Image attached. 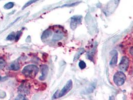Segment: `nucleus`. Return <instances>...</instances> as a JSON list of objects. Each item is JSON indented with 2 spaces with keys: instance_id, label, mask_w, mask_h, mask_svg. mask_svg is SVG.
Masks as SVG:
<instances>
[{
  "instance_id": "obj_3",
  "label": "nucleus",
  "mask_w": 133,
  "mask_h": 100,
  "mask_svg": "<svg viewBox=\"0 0 133 100\" xmlns=\"http://www.w3.org/2000/svg\"><path fill=\"white\" fill-rule=\"evenodd\" d=\"M72 88H73L72 81L69 80L67 83H66V85L64 87V88L62 89L61 92L58 94H57V93H56L54 96L58 95V96H57L56 98H61L67 94L72 89Z\"/></svg>"
},
{
  "instance_id": "obj_17",
  "label": "nucleus",
  "mask_w": 133,
  "mask_h": 100,
  "mask_svg": "<svg viewBox=\"0 0 133 100\" xmlns=\"http://www.w3.org/2000/svg\"><path fill=\"white\" fill-rule=\"evenodd\" d=\"M16 100H26L27 99L25 97V96L23 94H19L15 99Z\"/></svg>"
},
{
  "instance_id": "obj_13",
  "label": "nucleus",
  "mask_w": 133,
  "mask_h": 100,
  "mask_svg": "<svg viewBox=\"0 0 133 100\" xmlns=\"http://www.w3.org/2000/svg\"><path fill=\"white\" fill-rule=\"evenodd\" d=\"M14 6V4L12 2H10V3H8L7 4H6L5 6H4V8L5 9H7V10H9V9H10L11 8H12Z\"/></svg>"
},
{
  "instance_id": "obj_14",
  "label": "nucleus",
  "mask_w": 133,
  "mask_h": 100,
  "mask_svg": "<svg viewBox=\"0 0 133 100\" xmlns=\"http://www.w3.org/2000/svg\"><path fill=\"white\" fill-rule=\"evenodd\" d=\"M38 1V0H31V1H30L29 2H28V3H27L24 5V6L23 7L22 9H25V8H27V7L30 6L31 4H33V3H35V2H36Z\"/></svg>"
},
{
  "instance_id": "obj_19",
  "label": "nucleus",
  "mask_w": 133,
  "mask_h": 100,
  "mask_svg": "<svg viewBox=\"0 0 133 100\" xmlns=\"http://www.w3.org/2000/svg\"><path fill=\"white\" fill-rule=\"evenodd\" d=\"M84 52V51H82V50L80 51L79 52V54H77V56H75V57L74 61H75V60H76V59H78V58H79V57H80V56L81 55H82V54H83V53Z\"/></svg>"
},
{
  "instance_id": "obj_10",
  "label": "nucleus",
  "mask_w": 133,
  "mask_h": 100,
  "mask_svg": "<svg viewBox=\"0 0 133 100\" xmlns=\"http://www.w3.org/2000/svg\"><path fill=\"white\" fill-rule=\"evenodd\" d=\"M52 34V32L51 30H47L45 31H44V32L43 34V35L42 36V39L43 40H45L47 39V38H49Z\"/></svg>"
},
{
  "instance_id": "obj_4",
  "label": "nucleus",
  "mask_w": 133,
  "mask_h": 100,
  "mask_svg": "<svg viewBox=\"0 0 133 100\" xmlns=\"http://www.w3.org/2000/svg\"><path fill=\"white\" fill-rule=\"evenodd\" d=\"M82 22V17L80 16H75L71 18L70 27L74 30L76 28L81 24Z\"/></svg>"
},
{
  "instance_id": "obj_1",
  "label": "nucleus",
  "mask_w": 133,
  "mask_h": 100,
  "mask_svg": "<svg viewBox=\"0 0 133 100\" xmlns=\"http://www.w3.org/2000/svg\"><path fill=\"white\" fill-rule=\"evenodd\" d=\"M39 71V69L35 65H30L25 66L22 70V73L27 78H34Z\"/></svg>"
},
{
  "instance_id": "obj_8",
  "label": "nucleus",
  "mask_w": 133,
  "mask_h": 100,
  "mask_svg": "<svg viewBox=\"0 0 133 100\" xmlns=\"http://www.w3.org/2000/svg\"><path fill=\"white\" fill-rule=\"evenodd\" d=\"M64 36V33L61 30H57L54 34L53 37V40L54 41H58L62 40Z\"/></svg>"
},
{
  "instance_id": "obj_11",
  "label": "nucleus",
  "mask_w": 133,
  "mask_h": 100,
  "mask_svg": "<svg viewBox=\"0 0 133 100\" xmlns=\"http://www.w3.org/2000/svg\"><path fill=\"white\" fill-rule=\"evenodd\" d=\"M10 69L14 71H18L20 69V65L18 62H13L10 66Z\"/></svg>"
},
{
  "instance_id": "obj_5",
  "label": "nucleus",
  "mask_w": 133,
  "mask_h": 100,
  "mask_svg": "<svg viewBox=\"0 0 133 100\" xmlns=\"http://www.w3.org/2000/svg\"><path fill=\"white\" fill-rule=\"evenodd\" d=\"M129 59L128 57H123L119 65L120 69L122 71H126L129 68Z\"/></svg>"
},
{
  "instance_id": "obj_7",
  "label": "nucleus",
  "mask_w": 133,
  "mask_h": 100,
  "mask_svg": "<svg viewBox=\"0 0 133 100\" xmlns=\"http://www.w3.org/2000/svg\"><path fill=\"white\" fill-rule=\"evenodd\" d=\"M41 68L42 70V76L39 78V80L41 81H44L48 75V67L47 65H42Z\"/></svg>"
},
{
  "instance_id": "obj_12",
  "label": "nucleus",
  "mask_w": 133,
  "mask_h": 100,
  "mask_svg": "<svg viewBox=\"0 0 133 100\" xmlns=\"http://www.w3.org/2000/svg\"><path fill=\"white\" fill-rule=\"evenodd\" d=\"M6 65L5 61L3 58H0V70L3 69Z\"/></svg>"
},
{
  "instance_id": "obj_18",
  "label": "nucleus",
  "mask_w": 133,
  "mask_h": 100,
  "mask_svg": "<svg viewBox=\"0 0 133 100\" xmlns=\"http://www.w3.org/2000/svg\"><path fill=\"white\" fill-rule=\"evenodd\" d=\"M22 34V33L21 31H19V32H18L17 33L16 36V38H15V39H16V42H17L19 40V39H20V38Z\"/></svg>"
},
{
  "instance_id": "obj_2",
  "label": "nucleus",
  "mask_w": 133,
  "mask_h": 100,
  "mask_svg": "<svg viewBox=\"0 0 133 100\" xmlns=\"http://www.w3.org/2000/svg\"><path fill=\"white\" fill-rule=\"evenodd\" d=\"M126 79V77L125 74L122 72L119 71L117 72L114 76L113 80L114 83L116 86L120 87L122 86L125 82Z\"/></svg>"
},
{
  "instance_id": "obj_20",
  "label": "nucleus",
  "mask_w": 133,
  "mask_h": 100,
  "mask_svg": "<svg viewBox=\"0 0 133 100\" xmlns=\"http://www.w3.org/2000/svg\"><path fill=\"white\" fill-rule=\"evenodd\" d=\"M130 53L132 56H133V47H132V48H131V49H130Z\"/></svg>"
},
{
  "instance_id": "obj_9",
  "label": "nucleus",
  "mask_w": 133,
  "mask_h": 100,
  "mask_svg": "<svg viewBox=\"0 0 133 100\" xmlns=\"http://www.w3.org/2000/svg\"><path fill=\"white\" fill-rule=\"evenodd\" d=\"M114 53V55L111 59V61L110 63V65L111 66H114L117 64V61H118V53L116 51H113Z\"/></svg>"
},
{
  "instance_id": "obj_6",
  "label": "nucleus",
  "mask_w": 133,
  "mask_h": 100,
  "mask_svg": "<svg viewBox=\"0 0 133 100\" xmlns=\"http://www.w3.org/2000/svg\"><path fill=\"white\" fill-rule=\"evenodd\" d=\"M18 91L21 94H28L30 91V85L28 83H23L18 89Z\"/></svg>"
},
{
  "instance_id": "obj_16",
  "label": "nucleus",
  "mask_w": 133,
  "mask_h": 100,
  "mask_svg": "<svg viewBox=\"0 0 133 100\" xmlns=\"http://www.w3.org/2000/svg\"><path fill=\"white\" fill-rule=\"evenodd\" d=\"M79 66L81 69L83 70L86 67V64L84 61H81L79 63Z\"/></svg>"
},
{
  "instance_id": "obj_15",
  "label": "nucleus",
  "mask_w": 133,
  "mask_h": 100,
  "mask_svg": "<svg viewBox=\"0 0 133 100\" xmlns=\"http://www.w3.org/2000/svg\"><path fill=\"white\" fill-rule=\"evenodd\" d=\"M16 38V35L14 34V33H12L11 34H10L7 37L6 40H9V41H13Z\"/></svg>"
}]
</instances>
